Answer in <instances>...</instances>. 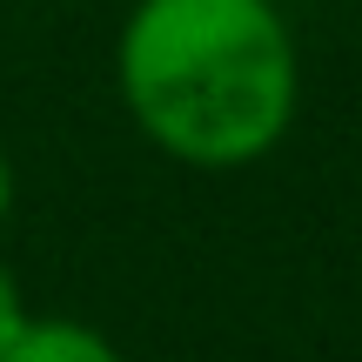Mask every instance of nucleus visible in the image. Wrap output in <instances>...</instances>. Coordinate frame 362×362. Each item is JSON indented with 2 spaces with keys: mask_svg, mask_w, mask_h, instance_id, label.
<instances>
[{
  "mask_svg": "<svg viewBox=\"0 0 362 362\" xmlns=\"http://www.w3.org/2000/svg\"><path fill=\"white\" fill-rule=\"evenodd\" d=\"M0 362H128V356H121L94 322H74V315H34V322L0 349Z\"/></svg>",
  "mask_w": 362,
  "mask_h": 362,
  "instance_id": "obj_2",
  "label": "nucleus"
},
{
  "mask_svg": "<svg viewBox=\"0 0 362 362\" xmlns=\"http://www.w3.org/2000/svg\"><path fill=\"white\" fill-rule=\"evenodd\" d=\"M27 322H34V309H27V296H21V275L0 262V349H7Z\"/></svg>",
  "mask_w": 362,
  "mask_h": 362,
  "instance_id": "obj_3",
  "label": "nucleus"
},
{
  "mask_svg": "<svg viewBox=\"0 0 362 362\" xmlns=\"http://www.w3.org/2000/svg\"><path fill=\"white\" fill-rule=\"evenodd\" d=\"M115 88L161 155L248 168L296 121V34L275 0H134L115 40Z\"/></svg>",
  "mask_w": 362,
  "mask_h": 362,
  "instance_id": "obj_1",
  "label": "nucleus"
},
{
  "mask_svg": "<svg viewBox=\"0 0 362 362\" xmlns=\"http://www.w3.org/2000/svg\"><path fill=\"white\" fill-rule=\"evenodd\" d=\"M7 208H13V161L0 155V221H7Z\"/></svg>",
  "mask_w": 362,
  "mask_h": 362,
  "instance_id": "obj_4",
  "label": "nucleus"
}]
</instances>
